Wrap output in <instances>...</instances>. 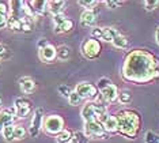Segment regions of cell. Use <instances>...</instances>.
<instances>
[{
    "label": "cell",
    "mask_w": 159,
    "mask_h": 143,
    "mask_svg": "<svg viewBox=\"0 0 159 143\" xmlns=\"http://www.w3.org/2000/svg\"><path fill=\"white\" fill-rule=\"evenodd\" d=\"M121 75L131 83H148L159 78V59L146 49H133L124 59Z\"/></svg>",
    "instance_id": "cell-1"
},
{
    "label": "cell",
    "mask_w": 159,
    "mask_h": 143,
    "mask_svg": "<svg viewBox=\"0 0 159 143\" xmlns=\"http://www.w3.org/2000/svg\"><path fill=\"white\" fill-rule=\"evenodd\" d=\"M118 123L117 134L126 139H135L140 131V115L139 112L132 111V109H122L116 115Z\"/></svg>",
    "instance_id": "cell-2"
},
{
    "label": "cell",
    "mask_w": 159,
    "mask_h": 143,
    "mask_svg": "<svg viewBox=\"0 0 159 143\" xmlns=\"http://www.w3.org/2000/svg\"><path fill=\"white\" fill-rule=\"evenodd\" d=\"M105 113H107V105H105V102L89 101L87 104L83 105L80 115L84 122H90V120H99Z\"/></svg>",
    "instance_id": "cell-3"
},
{
    "label": "cell",
    "mask_w": 159,
    "mask_h": 143,
    "mask_svg": "<svg viewBox=\"0 0 159 143\" xmlns=\"http://www.w3.org/2000/svg\"><path fill=\"white\" fill-rule=\"evenodd\" d=\"M83 132L89 139H107L109 134L105 131L103 124L99 120H90V122H84V128Z\"/></svg>",
    "instance_id": "cell-4"
},
{
    "label": "cell",
    "mask_w": 159,
    "mask_h": 143,
    "mask_svg": "<svg viewBox=\"0 0 159 143\" xmlns=\"http://www.w3.org/2000/svg\"><path fill=\"white\" fill-rule=\"evenodd\" d=\"M64 119L59 115H49L44 119L42 128L48 135H59L64 130Z\"/></svg>",
    "instance_id": "cell-5"
},
{
    "label": "cell",
    "mask_w": 159,
    "mask_h": 143,
    "mask_svg": "<svg viewBox=\"0 0 159 143\" xmlns=\"http://www.w3.org/2000/svg\"><path fill=\"white\" fill-rule=\"evenodd\" d=\"M80 49H82V55L86 59L94 60V59H97L99 56L101 50H102V46H101V42L98 41V40L91 37V38L86 40V41L82 44Z\"/></svg>",
    "instance_id": "cell-6"
},
{
    "label": "cell",
    "mask_w": 159,
    "mask_h": 143,
    "mask_svg": "<svg viewBox=\"0 0 159 143\" xmlns=\"http://www.w3.org/2000/svg\"><path fill=\"white\" fill-rule=\"evenodd\" d=\"M75 91L80 95L83 100H87V101H97L99 98L98 94V89L97 86H94L93 83L89 82H79L76 87H75Z\"/></svg>",
    "instance_id": "cell-7"
},
{
    "label": "cell",
    "mask_w": 159,
    "mask_h": 143,
    "mask_svg": "<svg viewBox=\"0 0 159 143\" xmlns=\"http://www.w3.org/2000/svg\"><path fill=\"white\" fill-rule=\"evenodd\" d=\"M42 124H44V111L41 108L35 109L33 113L30 122V127H29V135L31 138H37L42 130Z\"/></svg>",
    "instance_id": "cell-8"
},
{
    "label": "cell",
    "mask_w": 159,
    "mask_h": 143,
    "mask_svg": "<svg viewBox=\"0 0 159 143\" xmlns=\"http://www.w3.org/2000/svg\"><path fill=\"white\" fill-rule=\"evenodd\" d=\"M53 31L56 33V34H60V33H68L71 31L72 29H74V22L71 19H68V18L64 17V14H56V15H53Z\"/></svg>",
    "instance_id": "cell-9"
},
{
    "label": "cell",
    "mask_w": 159,
    "mask_h": 143,
    "mask_svg": "<svg viewBox=\"0 0 159 143\" xmlns=\"http://www.w3.org/2000/svg\"><path fill=\"white\" fill-rule=\"evenodd\" d=\"M117 33H120L116 27H94L91 30V37L98 40V41L110 42Z\"/></svg>",
    "instance_id": "cell-10"
},
{
    "label": "cell",
    "mask_w": 159,
    "mask_h": 143,
    "mask_svg": "<svg viewBox=\"0 0 159 143\" xmlns=\"http://www.w3.org/2000/svg\"><path fill=\"white\" fill-rule=\"evenodd\" d=\"M14 108H15L16 119H26L31 111V101L26 97H18L14 101Z\"/></svg>",
    "instance_id": "cell-11"
},
{
    "label": "cell",
    "mask_w": 159,
    "mask_h": 143,
    "mask_svg": "<svg viewBox=\"0 0 159 143\" xmlns=\"http://www.w3.org/2000/svg\"><path fill=\"white\" fill-rule=\"evenodd\" d=\"M101 91V100L105 104H111V102L117 101V97H118V87L114 85V83H111V85L106 86L105 89L99 90Z\"/></svg>",
    "instance_id": "cell-12"
},
{
    "label": "cell",
    "mask_w": 159,
    "mask_h": 143,
    "mask_svg": "<svg viewBox=\"0 0 159 143\" xmlns=\"http://www.w3.org/2000/svg\"><path fill=\"white\" fill-rule=\"evenodd\" d=\"M99 122L103 124V128L107 134H117L118 130V123H117V117L116 115H109V113H105V115L99 119Z\"/></svg>",
    "instance_id": "cell-13"
},
{
    "label": "cell",
    "mask_w": 159,
    "mask_h": 143,
    "mask_svg": "<svg viewBox=\"0 0 159 143\" xmlns=\"http://www.w3.org/2000/svg\"><path fill=\"white\" fill-rule=\"evenodd\" d=\"M16 119L15 116V108H7V109H3L0 111V132L2 130L10 124H14V120Z\"/></svg>",
    "instance_id": "cell-14"
},
{
    "label": "cell",
    "mask_w": 159,
    "mask_h": 143,
    "mask_svg": "<svg viewBox=\"0 0 159 143\" xmlns=\"http://www.w3.org/2000/svg\"><path fill=\"white\" fill-rule=\"evenodd\" d=\"M39 59H41L44 63H50L56 59V48L52 44H48L44 48H39Z\"/></svg>",
    "instance_id": "cell-15"
},
{
    "label": "cell",
    "mask_w": 159,
    "mask_h": 143,
    "mask_svg": "<svg viewBox=\"0 0 159 143\" xmlns=\"http://www.w3.org/2000/svg\"><path fill=\"white\" fill-rule=\"evenodd\" d=\"M19 87L25 94H31L35 90V82L30 76H22L19 78Z\"/></svg>",
    "instance_id": "cell-16"
},
{
    "label": "cell",
    "mask_w": 159,
    "mask_h": 143,
    "mask_svg": "<svg viewBox=\"0 0 159 143\" xmlns=\"http://www.w3.org/2000/svg\"><path fill=\"white\" fill-rule=\"evenodd\" d=\"M97 21V15L93 10H84L80 15V23L83 26H93Z\"/></svg>",
    "instance_id": "cell-17"
},
{
    "label": "cell",
    "mask_w": 159,
    "mask_h": 143,
    "mask_svg": "<svg viewBox=\"0 0 159 143\" xmlns=\"http://www.w3.org/2000/svg\"><path fill=\"white\" fill-rule=\"evenodd\" d=\"M71 48L68 45H60L56 48V59H59L60 61H68L71 59Z\"/></svg>",
    "instance_id": "cell-18"
},
{
    "label": "cell",
    "mask_w": 159,
    "mask_h": 143,
    "mask_svg": "<svg viewBox=\"0 0 159 143\" xmlns=\"http://www.w3.org/2000/svg\"><path fill=\"white\" fill-rule=\"evenodd\" d=\"M30 6H31V8L34 10V12L37 14H44L46 10H48V6H49V0H31V3H30Z\"/></svg>",
    "instance_id": "cell-19"
},
{
    "label": "cell",
    "mask_w": 159,
    "mask_h": 143,
    "mask_svg": "<svg viewBox=\"0 0 159 143\" xmlns=\"http://www.w3.org/2000/svg\"><path fill=\"white\" fill-rule=\"evenodd\" d=\"M111 44H113V46H116L117 49H126V48L129 46L128 38H126L125 36H122L121 33H117V34L114 36L113 40H111Z\"/></svg>",
    "instance_id": "cell-20"
},
{
    "label": "cell",
    "mask_w": 159,
    "mask_h": 143,
    "mask_svg": "<svg viewBox=\"0 0 159 143\" xmlns=\"http://www.w3.org/2000/svg\"><path fill=\"white\" fill-rule=\"evenodd\" d=\"M25 0H10V15L8 17H18L22 12V6Z\"/></svg>",
    "instance_id": "cell-21"
},
{
    "label": "cell",
    "mask_w": 159,
    "mask_h": 143,
    "mask_svg": "<svg viewBox=\"0 0 159 143\" xmlns=\"http://www.w3.org/2000/svg\"><path fill=\"white\" fill-rule=\"evenodd\" d=\"M7 27L12 31H22V21L18 17H8Z\"/></svg>",
    "instance_id": "cell-22"
},
{
    "label": "cell",
    "mask_w": 159,
    "mask_h": 143,
    "mask_svg": "<svg viewBox=\"0 0 159 143\" xmlns=\"http://www.w3.org/2000/svg\"><path fill=\"white\" fill-rule=\"evenodd\" d=\"M132 98H133V95L132 93L129 90H121V91H118V97H117V101L120 102L121 105H129L132 102Z\"/></svg>",
    "instance_id": "cell-23"
},
{
    "label": "cell",
    "mask_w": 159,
    "mask_h": 143,
    "mask_svg": "<svg viewBox=\"0 0 159 143\" xmlns=\"http://www.w3.org/2000/svg\"><path fill=\"white\" fill-rule=\"evenodd\" d=\"M72 141V132L70 130H63L59 135H56L57 143H70Z\"/></svg>",
    "instance_id": "cell-24"
},
{
    "label": "cell",
    "mask_w": 159,
    "mask_h": 143,
    "mask_svg": "<svg viewBox=\"0 0 159 143\" xmlns=\"http://www.w3.org/2000/svg\"><path fill=\"white\" fill-rule=\"evenodd\" d=\"M14 128H15V126H14V124H10V126H7L2 130V135H3V138H4L6 142L14 141Z\"/></svg>",
    "instance_id": "cell-25"
},
{
    "label": "cell",
    "mask_w": 159,
    "mask_h": 143,
    "mask_svg": "<svg viewBox=\"0 0 159 143\" xmlns=\"http://www.w3.org/2000/svg\"><path fill=\"white\" fill-rule=\"evenodd\" d=\"M27 131L25 130V127L22 126H15L14 128V141H22V139L26 138Z\"/></svg>",
    "instance_id": "cell-26"
},
{
    "label": "cell",
    "mask_w": 159,
    "mask_h": 143,
    "mask_svg": "<svg viewBox=\"0 0 159 143\" xmlns=\"http://www.w3.org/2000/svg\"><path fill=\"white\" fill-rule=\"evenodd\" d=\"M82 101H83V98L79 95L76 91H71V94H70V97H68V102H70V105L72 106H78V105H80L82 104Z\"/></svg>",
    "instance_id": "cell-27"
},
{
    "label": "cell",
    "mask_w": 159,
    "mask_h": 143,
    "mask_svg": "<svg viewBox=\"0 0 159 143\" xmlns=\"http://www.w3.org/2000/svg\"><path fill=\"white\" fill-rule=\"evenodd\" d=\"M72 142H75V143H89V138L84 135V132L76 131V132L72 134Z\"/></svg>",
    "instance_id": "cell-28"
},
{
    "label": "cell",
    "mask_w": 159,
    "mask_h": 143,
    "mask_svg": "<svg viewBox=\"0 0 159 143\" xmlns=\"http://www.w3.org/2000/svg\"><path fill=\"white\" fill-rule=\"evenodd\" d=\"M144 142L146 143H159V135L154 131H147L144 135Z\"/></svg>",
    "instance_id": "cell-29"
},
{
    "label": "cell",
    "mask_w": 159,
    "mask_h": 143,
    "mask_svg": "<svg viewBox=\"0 0 159 143\" xmlns=\"http://www.w3.org/2000/svg\"><path fill=\"white\" fill-rule=\"evenodd\" d=\"M10 57H11V50L8 49V46L4 44H0V61L7 60Z\"/></svg>",
    "instance_id": "cell-30"
},
{
    "label": "cell",
    "mask_w": 159,
    "mask_h": 143,
    "mask_svg": "<svg viewBox=\"0 0 159 143\" xmlns=\"http://www.w3.org/2000/svg\"><path fill=\"white\" fill-rule=\"evenodd\" d=\"M57 91H59V94L61 95L63 98H66V100H68V97H70L71 94V87L68 85H60L59 87H57Z\"/></svg>",
    "instance_id": "cell-31"
},
{
    "label": "cell",
    "mask_w": 159,
    "mask_h": 143,
    "mask_svg": "<svg viewBox=\"0 0 159 143\" xmlns=\"http://www.w3.org/2000/svg\"><path fill=\"white\" fill-rule=\"evenodd\" d=\"M98 3V0H78V4L84 7L86 10H93V7Z\"/></svg>",
    "instance_id": "cell-32"
},
{
    "label": "cell",
    "mask_w": 159,
    "mask_h": 143,
    "mask_svg": "<svg viewBox=\"0 0 159 143\" xmlns=\"http://www.w3.org/2000/svg\"><path fill=\"white\" fill-rule=\"evenodd\" d=\"M159 4V0H144V6L147 11H154Z\"/></svg>",
    "instance_id": "cell-33"
},
{
    "label": "cell",
    "mask_w": 159,
    "mask_h": 143,
    "mask_svg": "<svg viewBox=\"0 0 159 143\" xmlns=\"http://www.w3.org/2000/svg\"><path fill=\"white\" fill-rule=\"evenodd\" d=\"M109 85H111V80L109 78H101L98 82H97V89L102 90V89H105V87L109 86Z\"/></svg>",
    "instance_id": "cell-34"
},
{
    "label": "cell",
    "mask_w": 159,
    "mask_h": 143,
    "mask_svg": "<svg viewBox=\"0 0 159 143\" xmlns=\"http://www.w3.org/2000/svg\"><path fill=\"white\" fill-rule=\"evenodd\" d=\"M0 14L2 15H7V17L10 15V7L3 2H0Z\"/></svg>",
    "instance_id": "cell-35"
},
{
    "label": "cell",
    "mask_w": 159,
    "mask_h": 143,
    "mask_svg": "<svg viewBox=\"0 0 159 143\" xmlns=\"http://www.w3.org/2000/svg\"><path fill=\"white\" fill-rule=\"evenodd\" d=\"M7 21H8V17H7V15H2V14H0V30L7 27Z\"/></svg>",
    "instance_id": "cell-36"
},
{
    "label": "cell",
    "mask_w": 159,
    "mask_h": 143,
    "mask_svg": "<svg viewBox=\"0 0 159 143\" xmlns=\"http://www.w3.org/2000/svg\"><path fill=\"white\" fill-rule=\"evenodd\" d=\"M48 40H45V38H41V40H39V41L37 42V46H38V49H39V48H44L45 45H48Z\"/></svg>",
    "instance_id": "cell-37"
},
{
    "label": "cell",
    "mask_w": 159,
    "mask_h": 143,
    "mask_svg": "<svg viewBox=\"0 0 159 143\" xmlns=\"http://www.w3.org/2000/svg\"><path fill=\"white\" fill-rule=\"evenodd\" d=\"M155 40H157L158 45H159V27L157 29V33H155Z\"/></svg>",
    "instance_id": "cell-38"
},
{
    "label": "cell",
    "mask_w": 159,
    "mask_h": 143,
    "mask_svg": "<svg viewBox=\"0 0 159 143\" xmlns=\"http://www.w3.org/2000/svg\"><path fill=\"white\" fill-rule=\"evenodd\" d=\"M49 2H66V0H49Z\"/></svg>",
    "instance_id": "cell-39"
},
{
    "label": "cell",
    "mask_w": 159,
    "mask_h": 143,
    "mask_svg": "<svg viewBox=\"0 0 159 143\" xmlns=\"http://www.w3.org/2000/svg\"><path fill=\"white\" fill-rule=\"evenodd\" d=\"M2 105H3V100H2V97H0V108H2Z\"/></svg>",
    "instance_id": "cell-40"
},
{
    "label": "cell",
    "mask_w": 159,
    "mask_h": 143,
    "mask_svg": "<svg viewBox=\"0 0 159 143\" xmlns=\"http://www.w3.org/2000/svg\"><path fill=\"white\" fill-rule=\"evenodd\" d=\"M117 2H118V3H121V2H122V0H117Z\"/></svg>",
    "instance_id": "cell-41"
},
{
    "label": "cell",
    "mask_w": 159,
    "mask_h": 143,
    "mask_svg": "<svg viewBox=\"0 0 159 143\" xmlns=\"http://www.w3.org/2000/svg\"><path fill=\"white\" fill-rule=\"evenodd\" d=\"M0 69H2V64H0Z\"/></svg>",
    "instance_id": "cell-42"
},
{
    "label": "cell",
    "mask_w": 159,
    "mask_h": 143,
    "mask_svg": "<svg viewBox=\"0 0 159 143\" xmlns=\"http://www.w3.org/2000/svg\"><path fill=\"white\" fill-rule=\"evenodd\" d=\"M70 143H75V142H72V141H71V142H70Z\"/></svg>",
    "instance_id": "cell-43"
}]
</instances>
